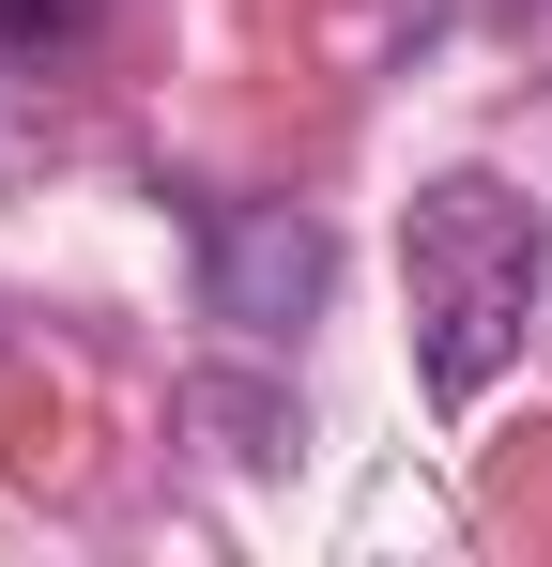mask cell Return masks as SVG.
<instances>
[{"label": "cell", "instance_id": "6da1fadb", "mask_svg": "<svg viewBox=\"0 0 552 567\" xmlns=\"http://www.w3.org/2000/svg\"><path fill=\"white\" fill-rule=\"evenodd\" d=\"M399 291H415V383L430 399H491L552 322V215L507 169H446L399 215Z\"/></svg>", "mask_w": 552, "mask_h": 567}, {"label": "cell", "instance_id": "3957f363", "mask_svg": "<svg viewBox=\"0 0 552 567\" xmlns=\"http://www.w3.org/2000/svg\"><path fill=\"white\" fill-rule=\"evenodd\" d=\"M0 31H16V47H78L92 0H0Z\"/></svg>", "mask_w": 552, "mask_h": 567}, {"label": "cell", "instance_id": "7a4b0ae2", "mask_svg": "<svg viewBox=\"0 0 552 567\" xmlns=\"http://www.w3.org/2000/svg\"><path fill=\"white\" fill-rule=\"evenodd\" d=\"M323 277H338L323 215H292V199H200V307L231 338H292L323 307Z\"/></svg>", "mask_w": 552, "mask_h": 567}, {"label": "cell", "instance_id": "277c9868", "mask_svg": "<svg viewBox=\"0 0 552 567\" xmlns=\"http://www.w3.org/2000/svg\"><path fill=\"white\" fill-rule=\"evenodd\" d=\"M16 62H31V47H16V31H0V78H16Z\"/></svg>", "mask_w": 552, "mask_h": 567}, {"label": "cell", "instance_id": "5b68a950", "mask_svg": "<svg viewBox=\"0 0 552 567\" xmlns=\"http://www.w3.org/2000/svg\"><path fill=\"white\" fill-rule=\"evenodd\" d=\"M522 16H552V0H522Z\"/></svg>", "mask_w": 552, "mask_h": 567}]
</instances>
